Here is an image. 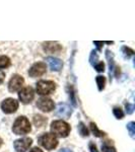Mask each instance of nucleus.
I'll return each mask as SVG.
<instances>
[{"mask_svg": "<svg viewBox=\"0 0 135 152\" xmlns=\"http://www.w3.org/2000/svg\"><path fill=\"white\" fill-rule=\"evenodd\" d=\"M23 82H24V80L21 75H18V74L13 75L8 83L9 91H11V92L18 91V90L21 89V86L23 85Z\"/></svg>", "mask_w": 135, "mask_h": 152, "instance_id": "nucleus-6", "label": "nucleus"}, {"mask_svg": "<svg viewBox=\"0 0 135 152\" xmlns=\"http://www.w3.org/2000/svg\"><path fill=\"white\" fill-rule=\"evenodd\" d=\"M39 143L47 150H52L58 145V140L56 136L51 133H45L39 138Z\"/></svg>", "mask_w": 135, "mask_h": 152, "instance_id": "nucleus-3", "label": "nucleus"}, {"mask_svg": "<svg viewBox=\"0 0 135 152\" xmlns=\"http://www.w3.org/2000/svg\"><path fill=\"white\" fill-rule=\"evenodd\" d=\"M125 107H126L127 114H132V113H133V110H134V105L133 104H128V102H127V104H125Z\"/></svg>", "mask_w": 135, "mask_h": 152, "instance_id": "nucleus-26", "label": "nucleus"}, {"mask_svg": "<svg viewBox=\"0 0 135 152\" xmlns=\"http://www.w3.org/2000/svg\"><path fill=\"white\" fill-rule=\"evenodd\" d=\"M46 69H47V67H46L45 63L38 62L32 66L31 69L29 70V74L31 77H39L46 72Z\"/></svg>", "mask_w": 135, "mask_h": 152, "instance_id": "nucleus-9", "label": "nucleus"}, {"mask_svg": "<svg viewBox=\"0 0 135 152\" xmlns=\"http://www.w3.org/2000/svg\"><path fill=\"white\" fill-rule=\"evenodd\" d=\"M90 130H92V134L95 135V136H97V137H103L105 135L104 132H102V131H100L99 129H98V127H97V125H95V123H90Z\"/></svg>", "mask_w": 135, "mask_h": 152, "instance_id": "nucleus-17", "label": "nucleus"}, {"mask_svg": "<svg viewBox=\"0 0 135 152\" xmlns=\"http://www.w3.org/2000/svg\"><path fill=\"white\" fill-rule=\"evenodd\" d=\"M122 52H123V54L126 56L127 58L131 57V56L134 55V51L132 50V49L128 48V47H123V48H122Z\"/></svg>", "mask_w": 135, "mask_h": 152, "instance_id": "nucleus-24", "label": "nucleus"}, {"mask_svg": "<svg viewBox=\"0 0 135 152\" xmlns=\"http://www.w3.org/2000/svg\"><path fill=\"white\" fill-rule=\"evenodd\" d=\"M94 67L95 68V70H97L98 72H104V70H105V64L103 62H98Z\"/></svg>", "mask_w": 135, "mask_h": 152, "instance_id": "nucleus-25", "label": "nucleus"}, {"mask_svg": "<svg viewBox=\"0 0 135 152\" xmlns=\"http://www.w3.org/2000/svg\"><path fill=\"white\" fill-rule=\"evenodd\" d=\"M106 57L108 59V61H109V67H110V74H111V72H113L115 69V63H114V55H113L112 52H110L109 50L106 51Z\"/></svg>", "mask_w": 135, "mask_h": 152, "instance_id": "nucleus-16", "label": "nucleus"}, {"mask_svg": "<svg viewBox=\"0 0 135 152\" xmlns=\"http://www.w3.org/2000/svg\"><path fill=\"white\" fill-rule=\"evenodd\" d=\"M113 113H114V116L116 117L117 119H122V118L124 117V113L120 107H114Z\"/></svg>", "mask_w": 135, "mask_h": 152, "instance_id": "nucleus-22", "label": "nucleus"}, {"mask_svg": "<svg viewBox=\"0 0 135 152\" xmlns=\"http://www.w3.org/2000/svg\"><path fill=\"white\" fill-rule=\"evenodd\" d=\"M55 83L50 80H41L37 83V92L41 95L50 94L55 90Z\"/></svg>", "mask_w": 135, "mask_h": 152, "instance_id": "nucleus-4", "label": "nucleus"}, {"mask_svg": "<svg viewBox=\"0 0 135 152\" xmlns=\"http://www.w3.org/2000/svg\"><path fill=\"white\" fill-rule=\"evenodd\" d=\"M95 45H97L98 49H99V50H100L101 47H102V45H103V44H104V43H103V42H98V41H95Z\"/></svg>", "mask_w": 135, "mask_h": 152, "instance_id": "nucleus-28", "label": "nucleus"}, {"mask_svg": "<svg viewBox=\"0 0 135 152\" xmlns=\"http://www.w3.org/2000/svg\"><path fill=\"white\" fill-rule=\"evenodd\" d=\"M71 114H72V110L69 105H67L66 104H59L56 107V112L55 115L57 117H60L62 119H69Z\"/></svg>", "mask_w": 135, "mask_h": 152, "instance_id": "nucleus-7", "label": "nucleus"}, {"mask_svg": "<svg viewBox=\"0 0 135 152\" xmlns=\"http://www.w3.org/2000/svg\"><path fill=\"white\" fill-rule=\"evenodd\" d=\"M1 109L5 114H12L18 109V102L14 99H7L2 102Z\"/></svg>", "mask_w": 135, "mask_h": 152, "instance_id": "nucleus-5", "label": "nucleus"}, {"mask_svg": "<svg viewBox=\"0 0 135 152\" xmlns=\"http://www.w3.org/2000/svg\"><path fill=\"white\" fill-rule=\"evenodd\" d=\"M12 131L16 135H24L31 131V124L26 117H18L12 127Z\"/></svg>", "mask_w": 135, "mask_h": 152, "instance_id": "nucleus-2", "label": "nucleus"}, {"mask_svg": "<svg viewBox=\"0 0 135 152\" xmlns=\"http://www.w3.org/2000/svg\"><path fill=\"white\" fill-rule=\"evenodd\" d=\"M44 50L48 53H58L62 50V47L56 42H47L44 43Z\"/></svg>", "mask_w": 135, "mask_h": 152, "instance_id": "nucleus-13", "label": "nucleus"}, {"mask_svg": "<svg viewBox=\"0 0 135 152\" xmlns=\"http://www.w3.org/2000/svg\"><path fill=\"white\" fill-rule=\"evenodd\" d=\"M33 121L37 128H42V127H44L45 124L47 123V119L43 116H40V115H36V116L34 117Z\"/></svg>", "mask_w": 135, "mask_h": 152, "instance_id": "nucleus-14", "label": "nucleus"}, {"mask_svg": "<svg viewBox=\"0 0 135 152\" xmlns=\"http://www.w3.org/2000/svg\"><path fill=\"white\" fill-rule=\"evenodd\" d=\"M10 65V60L6 56H0V69L1 68H6Z\"/></svg>", "mask_w": 135, "mask_h": 152, "instance_id": "nucleus-18", "label": "nucleus"}, {"mask_svg": "<svg viewBox=\"0 0 135 152\" xmlns=\"http://www.w3.org/2000/svg\"><path fill=\"white\" fill-rule=\"evenodd\" d=\"M29 152H43V151H42L40 148H38V147H35V148H33Z\"/></svg>", "mask_w": 135, "mask_h": 152, "instance_id": "nucleus-30", "label": "nucleus"}, {"mask_svg": "<svg viewBox=\"0 0 135 152\" xmlns=\"http://www.w3.org/2000/svg\"><path fill=\"white\" fill-rule=\"evenodd\" d=\"M102 150L104 152H117L116 151V148L113 145L112 141H105L104 143L102 144Z\"/></svg>", "mask_w": 135, "mask_h": 152, "instance_id": "nucleus-15", "label": "nucleus"}, {"mask_svg": "<svg viewBox=\"0 0 135 152\" xmlns=\"http://www.w3.org/2000/svg\"><path fill=\"white\" fill-rule=\"evenodd\" d=\"M51 132L54 136L59 137H67L70 133V126L66 122L58 120V121H54L51 124Z\"/></svg>", "mask_w": 135, "mask_h": 152, "instance_id": "nucleus-1", "label": "nucleus"}, {"mask_svg": "<svg viewBox=\"0 0 135 152\" xmlns=\"http://www.w3.org/2000/svg\"><path fill=\"white\" fill-rule=\"evenodd\" d=\"M4 77H5V75H4V73L2 72V71H0V83H1L2 81H3Z\"/></svg>", "mask_w": 135, "mask_h": 152, "instance_id": "nucleus-29", "label": "nucleus"}, {"mask_svg": "<svg viewBox=\"0 0 135 152\" xmlns=\"http://www.w3.org/2000/svg\"><path fill=\"white\" fill-rule=\"evenodd\" d=\"M34 96H35V91L32 87H24L19 91L18 97L23 104H29L33 100Z\"/></svg>", "mask_w": 135, "mask_h": 152, "instance_id": "nucleus-8", "label": "nucleus"}, {"mask_svg": "<svg viewBox=\"0 0 135 152\" xmlns=\"http://www.w3.org/2000/svg\"><path fill=\"white\" fill-rule=\"evenodd\" d=\"M37 107L43 112H51L54 109L55 104H54V102L51 99H48V97H41V99L37 102Z\"/></svg>", "mask_w": 135, "mask_h": 152, "instance_id": "nucleus-10", "label": "nucleus"}, {"mask_svg": "<svg viewBox=\"0 0 135 152\" xmlns=\"http://www.w3.org/2000/svg\"><path fill=\"white\" fill-rule=\"evenodd\" d=\"M33 143V140L31 138H23L14 141V148L18 152H26L29 148V146Z\"/></svg>", "mask_w": 135, "mask_h": 152, "instance_id": "nucleus-11", "label": "nucleus"}, {"mask_svg": "<svg viewBox=\"0 0 135 152\" xmlns=\"http://www.w3.org/2000/svg\"><path fill=\"white\" fill-rule=\"evenodd\" d=\"M78 132H79V134L83 137H87L88 135H90L88 134V130L87 129V126H84V124H83L82 122L78 125Z\"/></svg>", "mask_w": 135, "mask_h": 152, "instance_id": "nucleus-20", "label": "nucleus"}, {"mask_svg": "<svg viewBox=\"0 0 135 152\" xmlns=\"http://www.w3.org/2000/svg\"><path fill=\"white\" fill-rule=\"evenodd\" d=\"M1 145H2V139L0 138V146H1Z\"/></svg>", "mask_w": 135, "mask_h": 152, "instance_id": "nucleus-32", "label": "nucleus"}, {"mask_svg": "<svg viewBox=\"0 0 135 152\" xmlns=\"http://www.w3.org/2000/svg\"><path fill=\"white\" fill-rule=\"evenodd\" d=\"M127 129L129 131V134L132 138H134V134H135V123L134 122H130V123L127 125Z\"/></svg>", "mask_w": 135, "mask_h": 152, "instance_id": "nucleus-23", "label": "nucleus"}, {"mask_svg": "<svg viewBox=\"0 0 135 152\" xmlns=\"http://www.w3.org/2000/svg\"><path fill=\"white\" fill-rule=\"evenodd\" d=\"M90 62L92 66H95L98 63V53L97 51H92V54H90Z\"/></svg>", "mask_w": 135, "mask_h": 152, "instance_id": "nucleus-21", "label": "nucleus"}, {"mask_svg": "<svg viewBox=\"0 0 135 152\" xmlns=\"http://www.w3.org/2000/svg\"><path fill=\"white\" fill-rule=\"evenodd\" d=\"M59 152H72L70 150V149H66V148H63L61 149V150H59Z\"/></svg>", "mask_w": 135, "mask_h": 152, "instance_id": "nucleus-31", "label": "nucleus"}, {"mask_svg": "<svg viewBox=\"0 0 135 152\" xmlns=\"http://www.w3.org/2000/svg\"><path fill=\"white\" fill-rule=\"evenodd\" d=\"M47 62L49 66H50L51 70L52 71H60L63 67V63L60 59L54 58V57H48Z\"/></svg>", "mask_w": 135, "mask_h": 152, "instance_id": "nucleus-12", "label": "nucleus"}, {"mask_svg": "<svg viewBox=\"0 0 135 152\" xmlns=\"http://www.w3.org/2000/svg\"><path fill=\"white\" fill-rule=\"evenodd\" d=\"M88 146H90V152H99V151H98V149H97V146H95V144L92 141L90 142V145H88Z\"/></svg>", "mask_w": 135, "mask_h": 152, "instance_id": "nucleus-27", "label": "nucleus"}, {"mask_svg": "<svg viewBox=\"0 0 135 152\" xmlns=\"http://www.w3.org/2000/svg\"><path fill=\"white\" fill-rule=\"evenodd\" d=\"M97 84L99 87V90H103L105 88V84H106V78L104 76H98L97 77Z\"/></svg>", "mask_w": 135, "mask_h": 152, "instance_id": "nucleus-19", "label": "nucleus"}]
</instances>
